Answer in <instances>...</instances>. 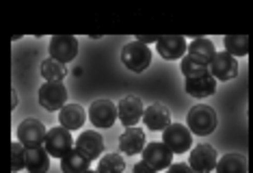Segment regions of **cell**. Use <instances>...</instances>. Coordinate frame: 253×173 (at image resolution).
Returning a JSON list of instances; mask_svg holds the SVG:
<instances>
[{"instance_id":"cell-1","label":"cell","mask_w":253,"mask_h":173,"mask_svg":"<svg viewBox=\"0 0 253 173\" xmlns=\"http://www.w3.org/2000/svg\"><path fill=\"white\" fill-rule=\"evenodd\" d=\"M216 124H218V117H216L214 108L208 106V104H197L186 115V126L195 136L212 134L216 130Z\"/></svg>"},{"instance_id":"cell-2","label":"cell","mask_w":253,"mask_h":173,"mask_svg":"<svg viewBox=\"0 0 253 173\" xmlns=\"http://www.w3.org/2000/svg\"><path fill=\"white\" fill-rule=\"evenodd\" d=\"M122 63L130 72L141 74V72H145L149 67V63H152V50L141 42H130L122 48Z\"/></svg>"},{"instance_id":"cell-3","label":"cell","mask_w":253,"mask_h":173,"mask_svg":"<svg viewBox=\"0 0 253 173\" xmlns=\"http://www.w3.org/2000/svg\"><path fill=\"white\" fill-rule=\"evenodd\" d=\"M76 145V141H74L72 132L67 128H63V126H56V128H50L48 130V136H45V152H48L52 158H63V156H67Z\"/></svg>"},{"instance_id":"cell-4","label":"cell","mask_w":253,"mask_h":173,"mask_svg":"<svg viewBox=\"0 0 253 173\" xmlns=\"http://www.w3.org/2000/svg\"><path fill=\"white\" fill-rule=\"evenodd\" d=\"M45 136H48V130L39 119H24L18 126V141L26 149L45 147Z\"/></svg>"},{"instance_id":"cell-5","label":"cell","mask_w":253,"mask_h":173,"mask_svg":"<svg viewBox=\"0 0 253 173\" xmlns=\"http://www.w3.org/2000/svg\"><path fill=\"white\" fill-rule=\"evenodd\" d=\"M163 143L173 154H186L193 145V132L184 124H171L163 132Z\"/></svg>"},{"instance_id":"cell-6","label":"cell","mask_w":253,"mask_h":173,"mask_svg":"<svg viewBox=\"0 0 253 173\" xmlns=\"http://www.w3.org/2000/svg\"><path fill=\"white\" fill-rule=\"evenodd\" d=\"M89 121L95 126V128H113L115 121L119 119V113H117V104H113L111 100H95L93 104L89 106Z\"/></svg>"},{"instance_id":"cell-7","label":"cell","mask_w":253,"mask_h":173,"mask_svg":"<svg viewBox=\"0 0 253 173\" xmlns=\"http://www.w3.org/2000/svg\"><path fill=\"white\" fill-rule=\"evenodd\" d=\"M188 165L195 173H210L216 169L218 165V154L216 149L208 145V143H199L191 149V158H188Z\"/></svg>"},{"instance_id":"cell-8","label":"cell","mask_w":253,"mask_h":173,"mask_svg":"<svg viewBox=\"0 0 253 173\" xmlns=\"http://www.w3.org/2000/svg\"><path fill=\"white\" fill-rule=\"evenodd\" d=\"M39 104L48 113L61 111L67 104V86L63 83H43L39 86Z\"/></svg>"},{"instance_id":"cell-9","label":"cell","mask_w":253,"mask_h":173,"mask_svg":"<svg viewBox=\"0 0 253 173\" xmlns=\"http://www.w3.org/2000/svg\"><path fill=\"white\" fill-rule=\"evenodd\" d=\"M78 54V39L74 35H54L50 39V59L67 65Z\"/></svg>"},{"instance_id":"cell-10","label":"cell","mask_w":253,"mask_h":173,"mask_svg":"<svg viewBox=\"0 0 253 173\" xmlns=\"http://www.w3.org/2000/svg\"><path fill=\"white\" fill-rule=\"evenodd\" d=\"M143 160L156 171H167L171 167V160H173V152L165 145L163 141H156V143H149L143 149Z\"/></svg>"},{"instance_id":"cell-11","label":"cell","mask_w":253,"mask_h":173,"mask_svg":"<svg viewBox=\"0 0 253 173\" xmlns=\"http://www.w3.org/2000/svg\"><path fill=\"white\" fill-rule=\"evenodd\" d=\"M210 74L216 78V83L218 80H223V83L234 80L240 74L238 61H236L229 52H216V56L210 63Z\"/></svg>"},{"instance_id":"cell-12","label":"cell","mask_w":253,"mask_h":173,"mask_svg":"<svg viewBox=\"0 0 253 173\" xmlns=\"http://www.w3.org/2000/svg\"><path fill=\"white\" fill-rule=\"evenodd\" d=\"M117 113H119V121H122L126 128H134V126L143 119V113H145V108H143L141 97L126 95L117 104Z\"/></svg>"},{"instance_id":"cell-13","label":"cell","mask_w":253,"mask_h":173,"mask_svg":"<svg viewBox=\"0 0 253 173\" xmlns=\"http://www.w3.org/2000/svg\"><path fill=\"white\" fill-rule=\"evenodd\" d=\"M156 52L163 56L165 61H177V59H184L188 52V45H186V39L182 35H165V37L158 39L156 43Z\"/></svg>"},{"instance_id":"cell-14","label":"cell","mask_w":253,"mask_h":173,"mask_svg":"<svg viewBox=\"0 0 253 173\" xmlns=\"http://www.w3.org/2000/svg\"><path fill=\"white\" fill-rule=\"evenodd\" d=\"M74 149H78L80 154L87 156L91 163H93L97 156H102V152H104V138H102V134L95 130H84L83 134L76 138Z\"/></svg>"},{"instance_id":"cell-15","label":"cell","mask_w":253,"mask_h":173,"mask_svg":"<svg viewBox=\"0 0 253 173\" xmlns=\"http://www.w3.org/2000/svg\"><path fill=\"white\" fill-rule=\"evenodd\" d=\"M143 124H145L147 130L165 132L171 126V113H169V108L163 106V104H152V106H147L145 113H143Z\"/></svg>"},{"instance_id":"cell-16","label":"cell","mask_w":253,"mask_h":173,"mask_svg":"<svg viewBox=\"0 0 253 173\" xmlns=\"http://www.w3.org/2000/svg\"><path fill=\"white\" fill-rule=\"evenodd\" d=\"M145 149V132L141 128H126V132L119 136V152L126 156H136L143 154Z\"/></svg>"},{"instance_id":"cell-17","label":"cell","mask_w":253,"mask_h":173,"mask_svg":"<svg viewBox=\"0 0 253 173\" xmlns=\"http://www.w3.org/2000/svg\"><path fill=\"white\" fill-rule=\"evenodd\" d=\"M184 89H186L188 95L193 97H210L216 93V78L212 74H206V76H199V78H186L184 80Z\"/></svg>"},{"instance_id":"cell-18","label":"cell","mask_w":253,"mask_h":173,"mask_svg":"<svg viewBox=\"0 0 253 173\" xmlns=\"http://www.w3.org/2000/svg\"><path fill=\"white\" fill-rule=\"evenodd\" d=\"M84 117H89V115H84V108L78 106V104H65V106L59 111V121L63 128L67 130H80L84 124Z\"/></svg>"},{"instance_id":"cell-19","label":"cell","mask_w":253,"mask_h":173,"mask_svg":"<svg viewBox=\"0 0 253 173\" xmlns=\"http://www.w3.org/2000/svg\"><path fill=\"white\" fill-rule=\"evenodd\" d=\"M61 171L63 173H87L91 171V160L83 156L78 149H72L67 156L61 158Z\"/></svg>"},{"instance_id":"cell-20","label":"cell","mask_w":253,"mask_h":173,"mask_svg":"<svg viewBox=\"0 0 253 173\" xmlns=\"http://www.w3.org/2000/svg\"><path fill=\"white\" fill-rule=\"evenodd\" d=\"M188 56H193V59L210 65L212 59L216 56V48L210 39H193V42L188 43Z\"/></svg>"},{"instance_id":"cell-21","label":"cell","mask_w":253,"mask_h":173,"mask_svg":"<svg viewBox=\"0 0 253 173\" xmlns=\"http://www.w3.org/2000/svg\"><path fill=\"white\" fill-rule=\"evenodd\" d=\"M50 158H52V156L45 152V147L26 149V169L31 173H48Z\"/></svg>"},{"instance_id":"cell-22","label":"cell","mask_w":253,"mask_h":173,"mask_svg":"<svg viewBox=\"0 0 253 173\" xmlns=\"http://www.w3.org/2000/svg\"><path fill=\"white\" fill-rule=\"evenodd\" d=\"M249 165H247L245 154H225L218 158L216 173H247Z\"/></svg>"},{"instance_id":"cell-23","label":"cell","mask_w":253,"mask_h":173,"mask_svg":"<svg viewBox=\"0 0 253 173\" xmlns=\"http://www.w3.org/2000/svg\"><path fill=\"white\" fill-rule=\"evenodd\" d=\"M223 43H225V52H229L234 59L249 54V37L247 35H227Z\"/></svg>"},{"instance_id":"cell-24","label":"cell","mask_w":253,"mask_h":173,"mask_svg":"<svg viewBox=\"0 0 253 173\" xmlns=\"http://www.w3.org/2000/svg\"><path fill=\"white\" fill-rule=\"evenodd\" d=\"M126 169V160L124 156H119L117 152L113 154H104L100 158V163H97V173H124Z\"/></svg>"},{"instance_id":"cell-25","label":"cell","mask_w":253,"mask_h":173,"mask_svg":"<svg viewBox=\"0 0 253 173\" xmlns=\"http://www.w3.org/2000/svg\"><path fill=\"white\" fill-rule=\"evenodd\" d=\"M67 69L63 63L54 61V59H45L42 63V76L45 78V83H63V78H65Z\"/></svg>"},{"instance_id":"cell-26","label":"cell","mask_w":253,"mask_h":173,"mask_svg":"<svg viewBox=\"0 0 253 173\" xmlns=\"http://www.w3.org/2000/svg\"><path fill=\"white\" fill-rule=\"evenodd\" d=\"M180 69H182L184 78H199V76H206V74H210V65H206V63L193 59V56H188V54L182 59Z\"/></svg>"},{"instance_id":"cell-27","label":"cell","mask_w":253,"mask_h":173,"mask_svg":"<svg viewBox=\"0 0 253 173\" xmlns=\"http://www.w3.org/2000/svg\"><path fill=\"white\" fill-rule=\"evenodd\" d=\"M26 169V147L20 141L11 143V173Z\"/></svg>"},{"instance_id":"cell-28","label":"cell","mask_w":253,"mask_h":173,"mask_svg":"<svg viewBox=\"0 0 253 173\" xmlns=\"http://www.w3.org/2000/svg\"><path fill=\"white\" fill-rule=\"evenodd\" d=\"M167 173H195V171L191 169V165H186V163H175L167 169Z\"/></svg>"},{"instance_id":"cell-29","label":"cell","mask_w":253,"mask_h":173,"mask_svg":"<svg viewBox=\"0 0 253 173\" xmlns=\"http://www.w3.org/2000/svg\"><path fill=\"white\" fill-rule=\"evenodd\" d=\"M132 173H158L156 169H152L145 160H141V163H136L134 165V169H132Z\"/></svg>"},{"instance_id":"cell-30","label":"cell","mask_w":253,"mask_h":173,"mask_svg":"<svg viewBox=\"0 0 253 173\" xmlns=\"http://www.w3.org/2000/svg\"><path fill=\"white\" fill-rule=\"evenodd\" d=\"M158 39L160 37H156V35H141V37H136V42H141V43H152V42H156L158 43Z\"/></svg>"},{"instance_id":"cell-31","label":"cell","mask_w":253,"mask_h":173,"mask_svg":"<svg viewBox=\"0 0 253 173\" xmlns=\"http://www.w3.org/2000/svg\"><path fill=\"white\" fill-rule=\"evenodd\" d=\"M18 93H15V91H13V104H11V106H13V111H15V108H18Z\"/></svg>"},{"instance_id":"cell-32","label":"cell","mask_w":253,"mask_h":173,"mask_svg":"<svg viewBox=\"0 0 253 173\" xmlns=\"http://www.w3.org/2000/svg\"><path fill=\"white\" fill-rule=\"evenodd\" d=\"M87 173H97V171H87Z\"/></svg>"}]
</instances>
